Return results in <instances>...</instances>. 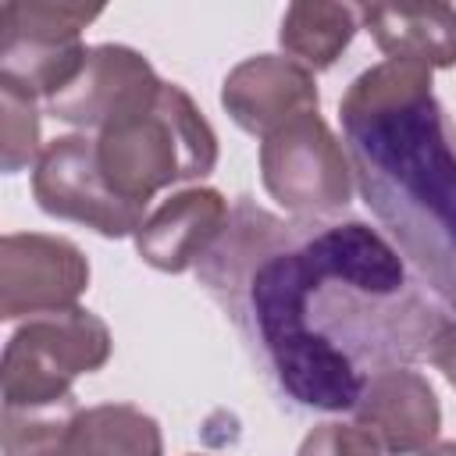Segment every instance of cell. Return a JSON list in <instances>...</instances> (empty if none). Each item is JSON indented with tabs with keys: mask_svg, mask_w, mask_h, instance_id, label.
Wrapping results in <instances>:
<instances>
[{
	"mask_svg": "<svg viewBox=\"0 0 456 456\" xmlns=\"http://www.w3.org/2000/svg\"><path fill=\"white\" fill-rule=\"evenodd\" d=\"M110 328L82 306L28 317L4 346V406L39 410L75 399L71 381L110 360Z\"/></svg>",
	"mask_w": 456,
	"mask_h": 456,
	"instance_id": "277c9868",
	"label": "cell"
},
{
	"mask_svg": "<svg viewBox=\"0 0 456 456\" xmlns=\"http://www.w3.org/2000/svg\"><path fill=\"white\" fill-rule=\"evenodd\" d=\"M32 196L39 210L61 221L86 224L107 239L135 235L146 221V207L118 196L96 160V139L57 135L43 146L32 171Z\"/></svg>",
	"mask_w": 456,
	"mask_h": 456,
	"instance_id": "52a82bcc",
	"label": "cell"
},
{
	"mask_svg": "<svg viewBox=\"0 0 456 456\" xmlns=\"http://www.w3.org/2000/svg\"><path fill=\"white\" fill-rule=\"evenodd\" d=\"M96 160L118 196L146 207L160 189L210 175L217 135L182 86L160 82L153 100L100 128Z\"/></svg>",
	"mask_w": 456,
	"mask_h": 456,
	"instance_id": "3957f363",
	"label": "cell"
},
{
	"mask_svg": "<svg viewBox=\"0 0 456 456\" xmlns=\"http://www.w3.org/2000/svg\"><path fill=\"white\" fill-rule=\"evenodd\" d=\"M39 114L36 100L0 86V164L7 175L21 171L25 164L39 160Z\"/></svg>",
	"mask_w": 456,
	"mask_h": 456,
	"instance_id": "2e32d148",
	"label": "cell"
},
{
	"mask_svg": "<svg viewBox=\"0 0 456 456\" xmlns=\"http://www.w3.org/2000/svg\"><path fill=\"white\" fill-rule=\"evenodd\" d=\"M89 289V260L61 235L11 232L0 239V317L68 310Z\"/></svg>",
	"mask_w": 456,
	"mask_h": 456,
	"instance_id": "ba28073f",
	"label": "cell"
},
{
	"mask_svg": "<svg viewBox=\"0 0 456 456\" xmlns=\"http://www.w3.org/2000/svg\"><path fill=\"white\" fill-rule=\"evenodd\" d=\"M103 14L100 4L7 0L0 7V86L25 96H57L86 64L82 28Z\"/></svg>",
	"mask_w": 456,
	"mask_h": 456,
	"instance_id": "5b68a950",
	"label": "cell"
},
{
	"mask_svg": "<svg viewBox=\"0 0 456 456\" xmlns=\"http://www.w3.org/2000/svg\"><path fill=\"white\" fill-rule=\"evenodd\" d=\"M317 82L314 71L292 57L256 53L235 64L221 86V107L249 135H274L303 114H317Z\"/></svg>",
	"mask_w": 456,
	"mask_h": 456,
	"instance_id": "30bf717a",
	"label": "cell"
},
{
	"mask_svg": "<svg viewBox=\"0 0 456 456\" xmlns=\"http://www.w3.org/2000/svg\"><path fill=\"white\" fill-rule=\"evenodd\" d=\"M353 160L321 114H303L260 142V182L292 214H335L353 200Z\"/></svg>",
	"mask_w": 456,
	"mask_h": 456,
	"instance_id": "8992f818",
	"label": "cell"
},
{
	"mask_svg": "<svg viewBox=\"0 0 456 456\" xmlns=\"http://www.w3.org/2000/svg\"><path fill=\"white\" fill-rule=\"evenodd\" d=\"M420 456H456V442H438V445H428Z\"/></svg>",
	"mask_w": 456,
	"mask_h": 456,
	"instance_id": "ffe728a7",
	"label": "cell"
},
{
	"mask_svg": "<svg viewBox=\"0 0 456 456\" xmlns=\"http://www.w3.org/2000/svg\"><path fill=\"white\" fill-rule=\"evenodd\" d=\"M338 114L363 203L456 306V125L431 93V68L381 61L353 78Z\"/></svg>",
	"mask_w": 456,
	"mask_h": 456,
	"instance_id": "7a4b0ae2",
	"label": "cell"
},
{
	"mask_svg": "<svg viewBox=\"0 0 456 456\" xmlns=\"http://www.w3.org/2000/svg\"><path fill=\"white\" fill-rule=\"evenodd\" d=\"M64 438H68V435H64ZM64 438H57L53 445H46V449H39L36 456H75V452L68 449V442H64Z\"/></svg>",
	"mask_w": 456,
	"mask_h": 456,
	"instance_id": "d6986e66",
	"label": "cell"
},
{
	"mask_svg": "<svg viewBox=\"0 0 456 456\" xmlns=\"http://www.w3.org/2000/svg\"><path fill=\"white\" fill-rule=\"evenodd\" d=\"M157 89L160 78L139 50L100 43L89 46L82 71L57 96H50L46 107L57 121H68L75 128H107L153 100Z\"/></svg>",
	"mask_w": 456,
	"mask_h": 456,
	"instance_id": "9c48e42d",
	"label": "cell"
},
{
	"mask_svg": "<svg viewBox=\"0 0 456 456\" xmlns=\"http://www.w3.org/2000/svg\"><path fill=\"white\" fill-rule=\"evenodd\" d=\"M381 442L360 428V424H342V420H328V424H317L296 456H381Z\"/></svg>",
	"mask_w": 456,
	"mask_h": 456,
	"instance_id": "e0dca14e",
	"label": "cell"
},
{
	"mask_svg": "<svg viewBox=\"0 0 456 456\" xmlns=\"http://www.w3.org/2000/svg\"><path fill=\"white\" fill-rule=\"evenodd\" d=\"M428 356H431V363L445 374V381L456 388V321H445V324L431 335Z\"/></svg>",
	"mask_w": 456,
	"mask_h": 456,
	"instance_id": "ac0fdd59",
	"label": "cell"
},
{
	"mask_svg": "<svg viewBox=\"0 0 456 456\" xmlns=\"http://www.w3.org/2000/svg\"><path fill=\"white\" fill-rule=\"evenodd\" d=\"M360 21L388 61H413L431 71L456 64L452 4H367Z\"/></svg>",
	"mask_w": 456,
	"mask_h": 456,
	"instance_id": "4fadbf2b",
	"label": "cell"
},
{
	"mask_svg": "<svg viewBox=\"0 0 456 456\" xmlns=\"http://www.w3.org/2000/svg\"><path fill=\"white\" fill-rule=\"evenodd\" d=\"M228 228V200L217 189L196 185L167 196L135 232L139 256L167 274L189 271L207 260Z\"/></svg>",
	"mask_w": 456,
	"mask_h": 456,
	"instance_id": "7c38bea8",
	"label": "cell"
},
{
	"mask_svg": "<svg viewBox=\"0 0 456 456\" xmlns=\"http://www.w3.org/2000/svg\"><path fill=\"white\" fill-rule=\"evenodd\" d=\"M64 442L75 456H164L157 420L128 403L78 410Z\"/></svg>",
	"mask_w": 456,
	"mask_h": 456,
	"instance_id": "5bb4252c",
	"label": "cell"
},
{
	"mask_svg": "<svg viewBox=\"0 0 456 456\" xmlns=\"http://www.w3.org/2000/svg\"><path fill=\"white\" fill-rule=\"evenodd\" d=\"M356 424L367 428L388 456L424 452L442 428V406L424 374L410 367H381L363 378Z\"/></svg>",
	"mask_w": 456,
	"mask_h": 456,
	"instance_id": "8fae6325",
	"label": "cell"
},
{
	"mask_svg": "<svg viewBox=\"0 0 456 456\" xmlns=\"http://www.w3.org/2000/svg\"><path fill=\"white\" fill-rule=\"evenodd\" d=\"M356 18H360V7H349V4L296 0L285 7L278 39L285 53H292V61H299L310 71H324L353 43Z\"/></svg>",
	"mask_w": 456,
	"mask_h": 456,
	"instance_id": "9a60e30c",
	"label": "cell"
},
{
	"mask_svg": "<svg viewBox=\"0 0 456 456\" xmlns=\"http://www.w3.org/2000/svg\"><path fill=\"white\" fill-rule=\"evenodd\" d=\"M253 210L239 207V221L217 239L200 264V278L214 292H228L232 310L246 306L256 338L281 381V388L314 410H353L363 388L360 367L331 342L338 321H331V299L324 285L338 281L349 296H395L406 289L399 253L363 221L328 224L310 235L289 232Z\"/></svg>",
	"mask_w": 456,
	"mask_h": 456,
	"instance_id": "6da1fadb",
	"label": "cell"
}]
</instances>
